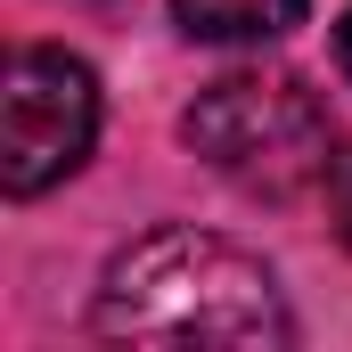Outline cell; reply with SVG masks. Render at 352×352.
<instances>
[{"label": "cell", "mask_w": 352, "mask_h": 352, "mask_svg": "<svg viewBox=\"0 0 352 352\" xmlns=\"http://www.w3.org/2000/svg\"><path fill=\"white\" fill-rule=\"evenodd\" d=\"M90 328L107 344H295L270 263L188 221L131 238L107 263Z\"/></svg>", "instance_id": "6da1fadb"}, {"label": "cell", "mask_w": 352, "mask_h": 352, "mask_svg": "<svg viewBox=\"0 0 352 352\" xmlns=\"http://www.w3.org/2000/svg\"><path fill=\"white\" fill-rule=\"evenodd\" d=\"M180 140L246 197H303L336 173L328 98L303 74H221L188 98Z\"/></svg>", "instance_id": "7a4b0ae2"}, {"label": "cell", "mask_w": 352, "mask_h": 352, "mask_svg": "<svg viewBox=\"0 0 352 352\" xmlns=\"http://www.w3.org/2000/svg\"><path fill=\"white\" fill-rule=\"evenodd\" d=\"M98 140V74L74 50L25 41L8 58V90H0V188L25 205L41 188L74 173Z\"/></svg>", "instance_id": "3957f363"}, {"label": "cell", "mask_w": 352, "mask_h": 352, "mask_svg": "<svg viewBox=\"0 0 352 352\" xmlns=\"http://www.w3.org/2000/svg\"><path fill=\"white\" fill-rule=\"evenodd\" d=\"M188 41H278L303 25V0H173Z\"/></svg>", "instance_id": "277c9868"}, {"label": "cell", "mask_w": 352, "mask_h": 352, "mask_svg": "<svg viewBox=\"0 0 352 352\" xmlns=\"http://www.w3.org/2000/svg\"><path fill=\"white\" fill-rule=\"evenodd\" d=\"M328 213H336V230L352 246V156H336V173H328Z\"/></svg>", "instance_id": "5b68a950"}, {"label": "cell", "mask_w": 352, "mask_h": 352, "mask_svg": "<svg viewBox=\"0 0 352 352\" xmlns=\"http://www.w3.org/2000/svg\"><path fill=\"white\" fill-rule=\"evenodd\" d=\"M336 66H344V82H352V8H344V25H336Z\"/></svg>", "instance_id": "8992f818"}]
</instances>
